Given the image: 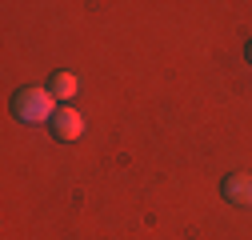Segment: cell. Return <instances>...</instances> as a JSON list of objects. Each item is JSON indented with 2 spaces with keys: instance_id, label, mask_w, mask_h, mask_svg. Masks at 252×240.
<instances>
[{
  "instance_id": "3957f363",
  "label": "cell",
  "mask_w": 252,
  "mask_h": 240,
  "mask_svg": "<svg viewBox=\"0 0 252 240\" xmlns=\"http://www.w3.org/2000/svg\"><path fill=\"white\" fill-rule=\"evenodd\" d=\"M220 192H224V200L236 204V208H252V172L248 168L244 172H228L224 184H220Z\"/></svg>"
},
{
  "instance_id": "277c9868",
  "label": "cell",
  "mask_w": 252,
  "mask_h": 240,
  "mask_svg": "<svg viewBox=\"0 0 252 240\" xmlns=\"http://www.w3.org/2000/svg\"><path fill=\"white\" fill-rule=\"evenodd\" d=\"M48 92H52L56 100H72V96L80 92V80H76V72H52Z\"/></svg>"
},
{
  "instance_id": "7a4b0ae2",
  "label": "cell",
  "mask_w": 252,
  "mask_h": 240,
  "mask_svg": "<svg viewBox=\"0 0 252 240\" xmlns=\"http://www.w3.org/2000/svg\"><path fill=\"white\" fill-rule=\"evenodd\" d=\"M48 124H52V136H56V140H68V144H72V140H80V132H84V116H80L72 104H60Z\"/></svg>"
},
{
  "instance_id": "6da1fadb",
  "label": "cell",
  "mask_w": 252,
  "mask_h": 240,
  "mask_svg": "<svg viewBox=\"0 0 252 240\" xmlns=\"http://www.w3.org/2000/svg\"><path fill=\"white\" fill-rule=\"evenodd\" d=\"M12 116L24 120V124H44V120L56 116V96L48 88H36V84H24L20 92L12 96Z\"/></svg>"
},
{
  "instance_id": "5b68a950",
  "label": "cell",
  "mask_w": 252,
  "mask_h": 240,
  "mask_svg": "<svg viewBox=\"0 0 252 240\" xmlns=\"http://www.w3.org/2000/svg\"><path fill=\"white\" fill-rule=\"evenodd\" d=\"M248 64H252V40H248Z\"/></svg>"
}]
</instances>
